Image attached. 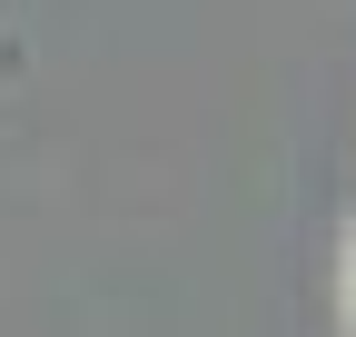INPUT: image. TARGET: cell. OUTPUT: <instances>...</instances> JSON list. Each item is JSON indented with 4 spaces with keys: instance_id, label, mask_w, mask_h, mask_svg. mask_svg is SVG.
Listing matches in <instances>:
<instances>
[{
    "instance_id": "6da1fadb",
    "label": "cell",
    "mask_w": 356,
    "mask_h": 337,
    "mask_svg": "<svg viewBox=\"0 0 356 337\" xmlns=\"http://www.w3.org/2000/svg\"><path fill=\"white\" fill-rule=\"evenodd\" d=\"M346 337H356V238H346Z\"/></svg>"
}]
</instances>
